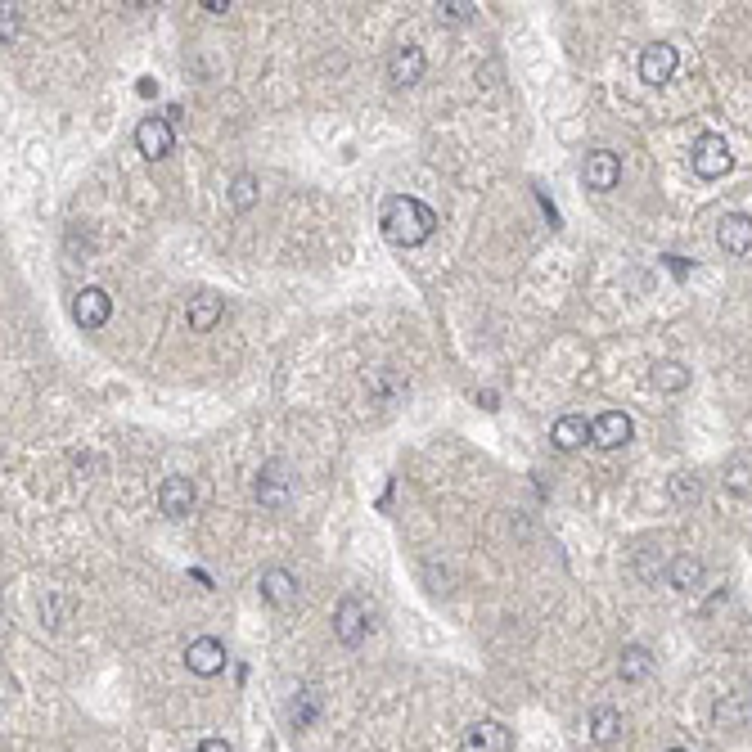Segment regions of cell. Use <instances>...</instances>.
<instances>
[{
	"label": "cell",
	"instance_id": "cell-1",
	"mask_svg": "<svg viewBox=\"0 0 752 752\" xmlns=\"http://www.w3.org/2000/svg\"><path fill=\"white\" fill-rule=\"evenodd\" d=\"M379 226H383V235H388L397 248H419L424 239H433V230H437V212L428 208V203L410 199V194H397V199L383 203Z\"/></svg>",
	"mask_w": 752,
	"mask_h": 752
},
{
	"label": "cell",
	"instance_id": "cell-2",
	"mask_svg": "<svg viewBox=\"0 0 752 752\" xmlns=\"http://www.w3.org/2000/svg\"><path fill=\"white\" fill-rule=\"evenodd\" d=\"M734 167V154H730V140L716 136V131H707V136L694 140V176H703V181H721V176H730Z\"/></svg>",
	"mask_w": 752,
	"mask_h": 752
},
{
	"label": "cell",
	"instance_id": "cell-3",
	"mask_svg": "<svg viewBox=\"0 0 752 752\" xmlns=\"http://www.w3.org/2000/svg\"><path fill=\"white\" fill-rule=\"evenodd\" d=\"M334 635H338V644H347V649H356V644L370 635V608H365L356 595L338 599V608H334Z\"/></svg>",
	"mask_w": 752,
	"mask_h": 752
},
{
	"label": "cell",
	"instance_id": "cell-4",
	"mask_svg": "<svg viewBox=\"0 0 752 752\" xmlns=\"http://www.w3.org/2000/svg\"><path fill=\"white\" fill-rule=\"evenodd\" d=\"M676 64H680L676 46H667V41H653V46H644V55H640V82H649V86L671 82V77H676Z\"/></svg>",
	"mask_w": 752,
	"mask_h": 752
},
{
	"label": "cell",
	"instance_id": "cell-5",
	"mask_svg": "<svg viewBox=\"0 0 752 752\" xmlns=\"http://www.w3.org/2000/svg\"><path fill=\"white\" fill-rule=\"evenodd\" d=\"M136 145H140V154L149 158V163H158V158H167L176 149V131H172V122L167 118H145L136 127Z\"/></svg>",
	"mask_w": 752,
	"mask_h": 752
},
{
	"label": "cell",
	"instance_id": "cell-6",
	"mask_svg": "<svg viewBox=\"0 0 752 752\" xmlns=\"http://www.w3.org/2000/svg\"><path fill=\"white\" fill-rule=\"evenodd\" d=\"M113 316V298L104 289H77L73 298V320L82 329H104Z\"/></svg>",
	"mask_w": 752,
	"mask_h": 752
},
{
	"label": "cell",
	"instance_id": "cell-7",
	"mask_svg": "<svg viewBox=\"0 0 752 752\" xmlns=\"http://www.w3.org/2000/svg\"><path fill=\"white\" fill-rule=\"evenodd\" d=\"M289 496H293V478H289V469H284L280 460L266 464V469L257 473V500H262L266 509H284V505H289Z\"/></svg>",
	"mask_w": 752,
	"mask_h": 752
},
{
	"label": "cell",
	"instance_id": "cell-8",
	"mask_svg": "<svg viewBox=\"0 0 752 752\" xmlns=\"http://www.w3.org/2000/svg\"><path fill=\"white\" fill-rule=\"evenodd\" d=\"M185 667H190L194 676H217V671L226 667V644L212 640V635L190 640V649H185Z\"/></svg>",
	"mask_w": 752,
	"mask_h": 752
},
{
	"label": "cell",
	"instance_id": "cell-9",
	"mask_svg": "<svg viewBox=\"0 0 752 752\" xmlns=\"http://www.w3.org/2000/svg\"><path fill=\"white\" fill-rule=\"evenodd\" d=\"M464 752H509L514 748V739H509V730L500 721H473L469 730H464Z\"/></svg>",
	"mask_w": 752,
	"mask_h": 752
},
{
	"label": "cell",
	"instance_id": "cell-10",
	"mask_svg": "<svg viewBox=\"0 0 752 752\" xmlns=\"http://www.w3.org/2000/svg\"><path fill=\"white\" fill-rule=\"evenodd\" d=\"M581 181H586V190H613L617 181H622V163H617V154H608V149H595V154H586V167H581Z\"/></svg>",
	"mask_w": 752,
	"mask_h": 752
},
{
	"label": "cell",
	"instance_id": "cell-11",
	"mask_svg": "<svg viewBox=\"0 0 752 752\" xmlns=\"http://www.w3.org/2000/svg\"><path fill=\"white\" fill-rule=\"evenodd\" d=\"M194 500H199V491H194V482L185 478V473H172V478L158 487V505H163L167 518H185L194 509Z\"/></svg>",
	"mask_w": 752,
	"mask_h": 752
},
{
	"label": "cell",
	"instance_id": "cell-12",
	"mask_svg": "<svg viewBox=\"0 0 752 752\" xmlns=\"http://www.w3.org/2000/svg\"><path fill=\"white\" fill-rule=\"evenodd\" d=\"M716 244H721V253H730V257L752 253V217L748 212H730V217L721 221V230H716Z\"/></svg>",
	"mask_w": 752,
	"mask_h": 752
},
{
	"label": "cell",
	"instance_id": "cell-13",
	"mask_svg": "<svg viewBox=\"0 0 752 752\" xmlns=\"http://www.w3.org/2000/svg\"><path fill=\"white\" fill-rule=\"evenodd\" d=\"M262 599L271 608H280V613L293 608L298 604V577H293L289 568H266L262 572Z\"/></svg>",
	"mask_w": 752,
	"mask_h": 752
},
{
	"label": "cell",
	"instance_id": "cell-14",
	"mask_svg": "<svg viewBox=\"0 0 752 752\" xmlns=\"http://www.w3.org/2000/svg\"><path fill=\"white\" fill-rule=\"evenodd\" d=\"M590 442L604 446V451H617V446L631 442V419L622 410H604V415L590 424Z\"/></svg>",
	"mask_w": 752,
	"mask_h": 752
},
{
	"label": "cell",
	"instance_id": "cell-15",
	"mask_svg": "<svg viewBox=\"0 0 752 752\" xmlns=\"http://www.w3.org/2000/svg\"><path fill=\"white\" fill-rule=\"evenodd\" d=\"M424 64H428V59H424V50H419V46H410V41H406V46H397V50H392V59H388L392 86H415L419 77H424Z\"/></svg>",
	"mask_w": 752,
	"mask_h": 752
},
{
	"label": "cell",
	"instance_id": "cell-16",
	"mask_svg": "<svg viewBox=\"0 0 752 752\" xmlns=\"http://www.w3.org/2000/svg\"><path fill=\"white\" fill-rule=\"evenodd\" d=\"M586 734L599 748H613V743L622 739V712H617V707H595L586 721Z\"/></svg>",
	"mask_w": 752,
	"mask_h": 752
},
{
	"label": "cell",
	"instance_id": "cell-17",
	"mask_svg": "<svg viewBox=\"0 0 752 752\" xmlns=\"http://www.w3.org/2000/svg\"><path fill=\"white\" fill-rule=\"evenodd\" d=\"M221 298L217 293H199V298H190V329H199V334H208V329H217V320H221Z\"/></svg>",
	"mask_w": 752,
	"mask_h": 752
},
{
	"label": "cell",
	"instance_id": "cell-18",
	"mask_svg": "<svg viewBox=\"0 0 752 752\" xmlns=\"http://www.w3.org/2000/svg\"><path fill=\"white\" fill-rule=\"evenodd\" d=\"M667 581L676 590H694L698 581H703V559H698V554H676V559L667 563Z\"/></svg>",
	"mask_w": 752,
	"mask_h": 752
},
{
	"label": "cell",
	"instance_id": "cell-19",
	"mask_svg": "<svg viewBox=\"0 0 752 752\" xmlns=\"http://www.w3.org/2000/svg\"><path fill=\"white\" fill-rule=\"evenodd\" d=\"M586 437H590V424L581 415H563L559 424H554V433H550V442L559 446V451H577V446H586Z\"/></svg>",
	"mask_w": 752,
	"mask_h": 752
},
{
	"label": "cell",
	"instance_id": "cell-20",
	"mask_svg": "<svg viewBox=\"0 0 752 752\" xmlns=\"http://www.w3.org/2000/svg\"><path fill=\"white\" fill-rule=\"evenodd\" d=\"M653 671V658L649 649H640V644H631V649H622V658H617V676L626 680V685H635V680H644Z\"/></svg>",
	"mask_w": 752,
	"mask_h": 752
},
{
	"label": "cell",
	"instance_id": "cell-21",
	"mask_svg": "<svg viewBox=\"0 0 752 752\" xmlns=\"http://www.w3.org/2000/svg\"><path fill=\"white\" fill-rule=\"evenodd\" d=\"M653 383H658L662 392H685L689 388V370L680 361H658V365H653Z\"/></svg>",
	"mask_w": 752,
	"mask_h": 752
},
{
	"label": "cell",
	"instance_id": "cell-22",
	"mask_svg": "<svg viewBox=\"0 0 752 752\" xmlns=\"http://www.w3.org/2000/svg\"><path fill=\"white\" fill-rule=\"evenodd\" d=\"M316 712H320V694L316 689H298V698L289 703V721L298 725V730H307V725L316 721Z\"/></svg>",
	"mask_w": 752,
	"mask_h": 752
},
{
	"label": "cell",
	"instance_id": "cell-23",
	"mask_svg": "<svg viewBox=\"0 0 752 752\" xmlns=\"http://www.w3.org/2000/svg\"><path fill=\"white\" fill-rule=\"evenodd\" d=\"M230 203H235L239 212H248V208L257 203V181H253L248 172H239L235 181H230Z\"/></svg>",
	"mask_w": 752,
	"mask_h": 752
},
{
	"label": "cell",
	"instance_id": "cell-24",
	"mask_svg": "<svg viewBox=\"0 0 752 752\" xmlns=\"http://www.w3.org/2000/svg\"><path fill=\"white\" fill-rule=\"evenodd\" d=\"M698 496H703V487H698L694 473H676V478H671V500H676V505H689V500H698Z\"/></svg>",
	"mask_w": 752,
	"mask_h": 752
},
{
	"label": "cell",
	"instance_id": "cell-25",
	"mask_svg": "<svg viewBox=\"0 0 752 752\" xmlns=\"http://www.w3.org/2000/svg\"><path fill=\"white\" fill-rule=\"evenodd\" d=\"M478 14V5H469V0H442L437 5V19H446V23H464V19H473Z\"/></svg>",
	"mask_w": 752,
	"mask_h": 752
},
{
	"label": "cell",
	"instance_id": "cell-26",
	"mask_svg": "<svg viewBox=\"0 0 752 752\" xmlns=\"http://www.w3.org/2000/svg\"><path fill=\"white\" fill-rule=\"evenodd\" d=\"M635 572H640V581H658V572H662V559H653L649 550L635 559Z\"/></svg>",
	"mask_w": 752,
	"mask_h": 752
},
{
	"label": "cell",
	"instance_id": "cell-27",
	"mask_svg": "<svg viewBox=\"0 0 752 752\" xmlns=\"http://www.w3.org/2000/svg\"><path fill=\"white\" fill-rule=\"evenodd\" d=\"M725 487H734V491H748V464H734V469H725Z\"/></svg>",
	"mask_w": 752,
	"mask_h": 752
},
{
	"label": "cell",
	"instance_id": "cell-28",
	"mask_svg": "<svg viewBox=\"0 0 752 752\" xmlns=\"http://www.w3.org/2000/svg\"><path fill=\"white\" fill-rule=\"evenodd\" d=\"M199 752H230V743H226V739H203Z\"/></svg>",
	"mask_w": 752,
	"mask_h": 752
},
{
	"label": "cell",
	"instance_id": "cell-29",
	"mask_svg": "<svg viewBox=\"0 0 752 752\" xmlns=\"http://www.w3.org/2000/svg\"><path fill=\"white\" fill-rule=\"evenodd\" d=\"M14 28H19V19H14V14H10V10H5V19H0V32H5V41H10V37H14Z\"/></svg>",
	"mask_w": 752,
	"mask_h": 752
},
{
	"label": "cell",
	"instance_id": "cell-30",
	"mask_svg": "<svg viewBox=\"0 0 752 752\" xmlns=\"http://www.w3.org/2000/svg\"><path fill=\"white\" fill-rule=\"evenodd\" d=\"M203 10H208V14H226L230 0H203Z\"/></svg>",
	"mask_w": 752,
	"mask_h": 752
},
{
	"label": "cell",
	"instance_id": "cell-31",
	"mask_svg": "<svg viewBox=\"0 0 752 752\" xmlns=\"http://www.w3.org/2000/svg\"><path fill=\"white\" fill-rule=\"evenodd\" d=\"M667 752H685V748H667Z\"/></svg>",
	"mask_w": 752,
	"mask_h": 752
}]
</instances>
